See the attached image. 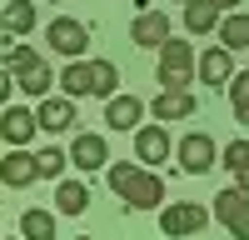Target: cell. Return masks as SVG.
Segmentation results:
<instances>
[{
    "mask_svg": "<svg viewBox=\"0 0 249 240\" xmlns=\"http://www.w3.org/2000/svg\"><path fill=\"white\" fill-rule=\"evenodd\" d=\"M35 180H40V170H35V155L25 145H15L10 155H0V185L25 190V185H35Z\"/></svg>",
    "mask_w": 249,
    "mask_h": 240,
    "instance_id": "9c48e42d",
    "label": "cell"
},
{
    "mask_svg": "<svg viewBox=\"0 0 249 240\" xmlns=\"http://www.w3.org/2000/svg\"><path fill=\"white\" fill-rule=\"evenodd\" d=\"M140 115H144V100H140V95H120V90H115V95L105 100V125H110V130H135Z\"/></svg>",
    "mask_w": 249,
    "mask_h": 240,
    "instance_id": "8fae6325",
    "label": "cell"
},
{
    "mask_svg": "<svg viewBox=\"0 0 249 240\" xmlns=\"http://www.w3.org/2000/svg\"><path fill=\"white\" fill-rule=\"evenodd\" d=\"M195 75L204 80V85H230V75H234V50H224V45L204 50L199 65H195Z\"/></svg>",
    "mask_w": 249,
    "mask_h": 240,
    "instance_id": "7c38bea8",
    "label": "cell"
},
{
    "mask_svg": "<svg viewBox=\"0 0 249 240\" xmlns=\"http://www.w3.org/2000/svg\"><path fill=\"white\" fill-rule=\"evenodd\" d=\"M219 165L230 170V175H234V185L249 195V140H234V145L224 150V160H219Z\"/></svg>",
    "mask_w": 249,
    "mask_h": 240,
    "instance_id": "7402d4cb",
    "label": "cell"
},
{
    "mask_svg": "<svg viewBox=\"0 0 249 240\" xmlns=\"http://www.w3.org/2000/svg\"><path fill=\"white\" fill-rule=\"evenodd\" d=\"M70 165H80V170H105V165H110V145H105V135L80 130V135L70 140Z\"/></svg>",
    "mask_w": 249,
    "mask_h": 240,
    "instance_id": "ba28073f",
    "label": "cell"
},
{
    "mask_svg": "<svg viewBox=\"0 0 249 240\" xmlns=\"http://www.w3.org/2000/svg\"><path fill=\"white\" fill-rule=\"evenodd\" d=\"M90 205V190L80 185V180H60V190H55V210L60 215H85Z\"/></svg>",
    "mask_w": 249,
    "mask_h": 240,
    "instance_id": "d6986e66",
    "label": "cell"
},
{
    "mask_svg": "<svg viewBox=\"0 0 249 240\" xmlns=\"http://www.w3.org/2000/svg\"><path fill=\"white\" fill-rule=\"evenodd\" d=\"M35 130H40V120H35V110H25V105H10L5 115H0V135H5L10 145H30Z\"/></svg>",
    "mask_w": 249,
    "mask_h": 240,
    "instance_id": "4fadbf2b",
    "label": "cell"
},
{
    "mask_svg": "<svg viewBox=\"0 0 249 240\" xmlns=\"http://www.w3.org/2000/svg\"><path fill=\"white\" fill-rule=\"evenodd\" d=\"M115 90H120V70L110 65V60H95V95H100V100H110Z\"/></svg>",
    "mask_w": 249,
    "mask_h": 240,
    "instance_id": "d4e9b609",
    "label": "cell"
},
{
    "mask_svg": "<svg viewBox=\"0 0 249 240\" xmlns=\"http://www.w3.org/2000/svg\"><path fill=\"white\" fill-rule=\"evenodd\" d=\"M65 165H70V155H65V150H55V145L35 155V170H40V180H55V175H65Z\"/></svg>",
    "mask_w": 249,
    "mask_h": 240,
    "instance_id": "cb8c5ba5",
    "label": "cell"
},
{
    "mask_svg": "<svg viewBox=\"0 0 249 240\" xmlns=\"http://www.w3.org/2000/svg\"><path fill=\"white\" fill-rule=\"evenodd\" d=\"M0 5H5V0H0Z\"/></svg>",
    "mask_w": 249,
    "mask_h": 240,
    "instance_id": "1f68e13d",
    "label": "cell"
},
{
    "mask_svg": "<svg viewBox=\"0 0 249 240\" xmlns=\"http://www.w3.org/2000/svg\"><path fill=\"white\" fill-rule=\"evenodd\" d=\"M160 90H190L195 80V45L190 40H164L160 45Z\"/></svg>",
    "mask_w": 249,
    "mask_h": 240,
    "instance_id": "7a4b0ae2",
    "label": "cell"
},
{
    "mask_svg": "<svg viewBox=\"0 0 249 240\" xmlns=\"http://www.w3.org/2000/svg\"><path fill=\"white\" fill-rule=\"evenodd\" d=\"M190 115H195L190 90H160L155 95V120H190Z\"/></svg>",
    "mask_w": 249,
    "mask_h": 240,
    "instance_id": "ac0fdd59",
    "label": "cell"
},
{
    "mask_svg": "<svg viewBox=\"0 0 249 240\" xmlns=\"http://www.w3.org/2000/svg\"><path fill=\"white\" fill-rule=\"evenodd\" d=\"M45 45H50L55 55L80 60L85 45H90V25H85V20H75V15H55L50 25H45Z\"/></svg>",
    "mask_w": 249,
    "mask_h": 240,
    "instance_id": "3957f363",
    "label": "cell"
},
{
    "mask_svg": "<svg viewBox=\"0 0 249 240\" xmlns=\"http://www.w3.org/2000/svg\"><path fill=\"white\" fill-rule=\"evenodd\" d=\"M234 115H239V125H249V105H234Z\"/></svg>",
    "mask_w": 249,
    "mask_h": 240,
    "instance_id": "f1b7e54d",
    "label": "cell"
},
{
    "mask_svg": "<svg viewBox=\"0 0 249 240\" xmlns=\"http://www.w3.org/2000/svg\"><path fill=\"white\" fill-rule=\"evenodd\" d=\"M175 155H179V170H184V175H204V170L219 165V145H214L204 130H190V135L175 145Z\"/></svg>",
    "mask_w": 249,
    "mask_h": 240,
    "instance_id": "5b68a950",
    "label": "cell"
},
{
    "mask_svg": "<svg viewBox=\"0 0 249 240\" xmlns=\"http://www.w3.org/2000/svg\"><path fill=\"white\" fill-rule=\"evenodd\" d=\"M214 5H219V10H234V5H239V0H214Z\"/></svg>",
    "mask_w": 249,
    "mask_h": 240,
    "instance_id": "f546056e",
    "label": "cell"
},
{
    "mask_svg": "<svg viewBox=\"0 0 249 240\" xmlns=\"http://www.w3.org/2000/svg\"><path fill=\"white\" fill-rule=\"evenodd\" d=\"M20 240H55V215L50 210H25L20 215Z\"/></svg>",
    "mask_w": 249,
    "mask_h": 240,
    "instance_id": "603a6c76",
    "label": "cell"
},
{
    "mask_svg": "<svg viewBox=\"0 0 249 240\" xmlns=\"http://www.w3.org/2000/svg\"><path fill=\"white\" fill-rule=\"evenodd\" d=\"M219 45L224 50H244L249 45V15H219Z\"/></svg>",
    "mask_w": 249,
    "mask_h": 240,
    "instance_id": "44dd1931",
    "label": "cell"
},
{
    "mask_svg": "<svg viewBox=\"0 0 249 240\" xmlns=\"http://www.w3.org/2000/svg\"><path fill=\"white\" fill-rule=\"evenodd\" d=\"M130 40L144 45V50H160L164 40H170V15H164V10H140L135 25H130Z\"/></svg>",
    "mask_w": 249,
    "mask_h": 240,
    "instance_id": "30bf717a",
    "label": "cell"
},
{
    "mask_svg": "<svg viewBox=\"0 0 249 240\" xmlns=\"http://www.w3.org/2000/svg\"><path fill=\"white\" fill-rule=\"evenodd\" d=\"M15 85L25 90V95H35V100H40V95H50V85H55V70L45 65V60H35L30 70H20V75H15Z\"/></svg>",
    "mask_w": 249,
    "mask_h": 240,
    "instance_id": "ffe728a7",
    "label": "cell"
},
{
    "mask_svg": "<svg viewBox=\"0 0 249 240\" xmlns=\"http://www.w3.org/2000/svg\"><path fill=\"white\" fill-rule=\"evenodd\" d=\"M170 155H175V140L164 135V120H155V125H135V160L155 165V160H170Z\"/></svg>",
    "mask_w": 249,
    "mask_h": 240,
    "instance_id": "52a82bcc",
    "label": "cell"
},
{
    "mask_svg": "<svg viewBox=\"0 0 249 240\" xmlns=\"http://www.w3.org/2000/svg\"><path fill=\"white\" fill-rule=\"evenodd\" d=\"M105 180H110V190L130 210H155L160 200H164V180L150 165H130V160H120V165H105Z\"/></svg>",
    "mask_w": 249,
    "mask_h": 240,
    "instance_id": "6da1fadb",
    "label": "cell"
},
{
    "mask_svg": "<svg viewBox=\"0 0 249 240\" xmlns=\"http://www.w3.org/2000/svg\"><path fill=\"white\" fill-rule=\"evenodd\" d=\"M75 240H95V235H75Z\"/></svg>",
    "mask_w": 249,
    "mask_h": 240,
    "instance_id": "4dcf8cb0",
    "label": "cell"
},
{
    "mask_svg": "<svg viewBox=\"0 0 249 240\" xmlns=\"http://www.w3.org/2000/svg\"><path fill=\"white\" fill-rule=\"evenodd\" d=\"M230 105H249V70L230 75Z\"/></svg>",
    "mask_w": 249,
    "mask_h": 240,
    "instance_id": "4316f807",
    "label": "cell"
},
{
    "mask_svg": "<svg viewBox=\"0 0 249 240\" xmlns=\"http://www.w3.org/2000/svg\"><path fill=\"white\" fill-rule=\"evenodd\" d=\"M35 120L45 130H70L75 125V100L65 95V100H50V95H40V110H35Z\"/></svg>",
    "mask_w": 249,
    "mask_h": 240,
    "instance_id": "9a60e30c",
    "label": "cell"
},
{
    "mask_svg": "<svg viewBox=\"0 0 249 240\" xmlns=\"http://www.w3.org/2000/svg\"><path fill=\"white\" fill-rule=\"evenodd\" d=\"M0 30L5 35L35 30V0H5V5H0Z\"/></svg>",
    "mask_w": 249,
    "mask_h": 240,
    "instance_id": "e0dca14e",
    "label": "cell"
},
{
    "mask_svg": "<svg viewBox=\"0 0 249 240\" xmlns=\"http://www.w3.org/2000/svg\"><path fill=\"white\" fill-rule=\"evenodd\" d=\"M204 225H210V210L199 205V200H175V205L160 210V230L170 240H184V235H199Z\"/></svg>",
    "mask_w": 249,
    "mask_h": 240,
    "instance_id": "277c9868",
    "label": "cell"
},
{
    "mask_svg": "<svg viewBox=\"0 0 249 240\" xmlns=\"http://www.w3.org/2000/svg\"><path fill=\"white\" fill-rule=\"evenodd\" d=\"M219 5H214V0H184V30H190V35H210L214 25H219Z\"/></svg>",
    "mask_w": 249,
    "mask_h": 240,
    "instance_id": "2e32d148",
    "label": "cell"
},
{
    "mask_svg": "<svg viewBox=\"0 0 249 240\" xmlns=\"http://www.w3.org/2000/svg\"><path fill=\"white\" fill-rule=\"evenodd\" d=\"M35 60H40V55H35L30 45H10V50H5V60H0V65H5L10 75H20V70H30Z\"/></svg>",
    "mask_w": 249,
    "mask_h": 240,
    "instance_id": "484cf974",
    "label": "cell"
},
{
    "mask_svg": "<svg viewBox=\"0 0 249 240\" xmlns=\"http://www.w3.org/2000/svg\"><path fill=\"white\" fill-rule=\"evenodd\" d=\"M214 215H219V225L230 230L234 240H249V195L239 185H230V190L214 195Z\"/></svg>",
    "mask_w": 249,
    "mask_h": 240,
    "instance_id": "8992f818",
    "label": "cell"
},
{
    "mask_svg": "<svg viewBox=\"0 0 249 240\" xmlns=\"http://www.w3.org/2000/svg\"><path fill=\"white\" fill-rule=\"evenodd\" d=\"M10 90H15V75H10L5 65H0V105H5V100H10Z\"/></svg>",
    "mask_w": 249,
    "mask_h": 240,
    "instance_id": "83f0119b",
    "label": "cell"
},
{
    "mask_svg": "<svg viewBox=\"0 0 249 240\" xmlns=\"http://www.w3.org/2000/svg\"><path fill=\"white\" fill-rule=\"evenodd\" d=\"M55 80L65 85L70 100H85V95H95V60H70V65L60 70Z\"/></svg>",
    "mask_w": 249,
    "mask_h": 240,
    "instance_id": "5bb4252c",
    "label": "cell"
}]
</instances>
